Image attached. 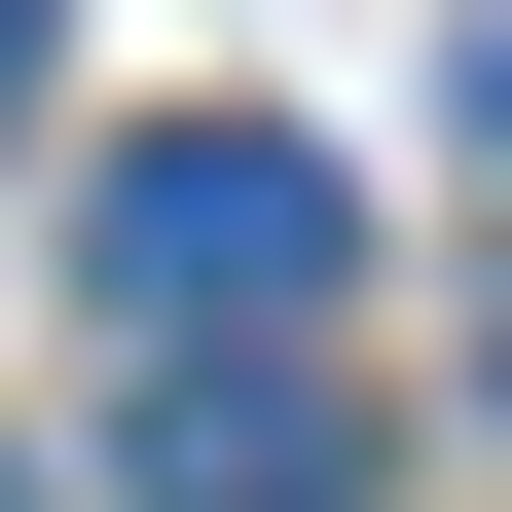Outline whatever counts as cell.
<instances>
[{"mask_svg":"<svg viewBox=\"0 0 512 512\" xmlns=\"http://www.w3.org/2000/svg\"><path fill=\"white\" fill-rule=\"evenodd\" d=\"M330 256H366V183L293 147V110H147V147H110V330L293 366V330H330Z\"/></svg>","mask_w":512,"mask_h":512,"instance_id":"1","label":"cell"},{"mask_svg":"<svg viewBox=\"0 0 512 512\" xmlns=\"http://www.w3.org/2000/svg\"><path fill=\"white\" fill-rule=\"evenodd\" d=\"M0 74H37V0H0Z\"/></svg>","mask_w":512,"mask_h":512,"instance_id":"2","label":"cell"}]
</instances>
